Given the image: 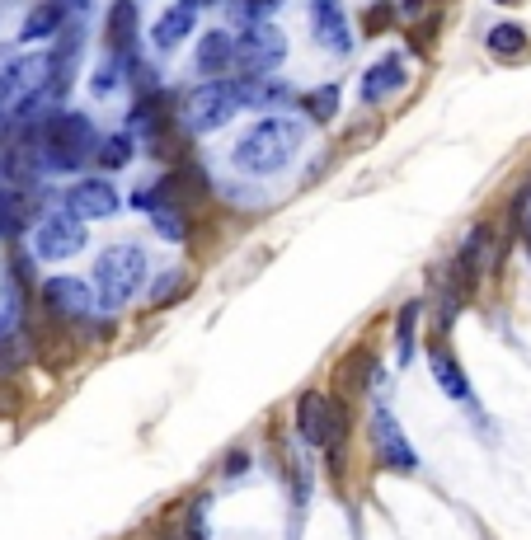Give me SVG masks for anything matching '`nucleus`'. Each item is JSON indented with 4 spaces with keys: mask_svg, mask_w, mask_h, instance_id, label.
<instances>
[{
    "mask_svg": "<svg viewBox=\"0 0 531 540\" xmlns=\"http://www.w3.org/2000/svg\"><path fill=\"white\" fill-rule=\"evenodd\" d=\"M372 447H376V461L395 470V475H414L419 470V451L409 447L405 428L395 423L391 409H376L372 414Z\"/></svg>",
    "mask_w": 531,
    "mask_h": 540,
    "instance_id": "obj_8",
    "label": "nucleus"
},
{
    "mask_svg": "<svg viewBox=\"0 0 531 540\" xmlns=\"http://www.w3.org/2000/svg\"><path fill=\"white\" fill-rule=\"evenodd\" d=\"M311 33L315 43L325 47V52H334V57H348L353 52V33H348V10L339 5V0H311Z\"/></svg>",
    "mask_w": 531,
    "mask_h": 540,
    "instance_id": "obj_11",
    "label": "nucleus"
},
{
    "mask_svg": "<svg viewBox=\"0 0 531 540\" xmlns=\"http://www.w3.org/2000/svg\"><path fill=\"white\" fill-rule=\"evenodd\" d=\"M146 287V254L137 245H113L94 263V306L123 310Z\"/></svg>",
    "mask_w": 531,
    "mask_h": 540,
    "instance_id": "obj_4",
    "label": "nucleus"
},
{
    "mask_svg": "<svg viewBox=\"0 0 531 540\" xmlns=\"http://www.w3.org/2000/svg\"><path fill=\"white\" fill-rule=\"evenodd\" d=\"M419 301H405L400 315H395V353L400 362H414V329H419Z\"/></svg>",
    "mask_w": 531,
    "mask_h": 540,
    "instance_id": "obj_19",
    "label": "nucleus"
},
{
    "mask_svg": "<svg viewBox=\"0 0 531 540\" xmlns=\"http://www.w3.org/2000/svg\"><path fill=\"white\" fill-rule=\"evenodd\" d=\"M151 226H156L165 240H184L188 235V221H184V207H174V202H151Z\"/></svg>",
    "mask_w": 531,
    "mask_h": 540,
    "instance_id": "obj_20",
    "label": "nucleus"
},
{
    "mask_svg": "<svg viewBox=\"0 0 531 540\" xmlns=\"http://www.w3.org/2000/svg\"><path fill=\"white\" fill-rule=\"evenodd\" d=\"M386 19H391V10H386V5H376V10H372V33L391 29V24H386Z\"/></svg>",
    "mask_w": 531,
    "mask_h": 540,
    "instance_id": "obj_27",
    "label": "nucleus"
},
{
    "mask_svg": "<svg viewBox=\"0 0 531 540\" xmlns=\"http://www.w3.org/2000/svg\"><path fill=\"white\" fill-rule=\"evenodd\" d=\"M66 212L80 216V221H104V216L123 212V198H118V188L109 179H80L66 193Z\"/></svg>",
    "mask_w": 531,
    "mask_h": 540,
    "instance_id": "obj_10",
    "label": "nucleus"
},
{
    "mask_svg": "<svg viewBox=\"0 0 531 540\" xmlns=\"http://www.w3.org/2000/svg\"><path fill=\"white\" fill-rule=\"evenodd\" d=\"M38 151H43V170H80L94 151H99V132L85 113H52L38 137Z\"/></svg>",
    "mask_w": 531,
    "mask_h": 540,
    "instance_id": "obj_3",
    "label": "nucleus"
},
{
    "mask_svg": "<svg viewBox=\"0 0 531 540\" xmlns=\"http://www.w3.org/2000/svg\"><path fill=\"white\" fill-rule=\"evenodd\" d=\"M193 66H198V76H207V80H226L235 71V33L231 29L203 33V43L193 52Z\"/></svg>",
    "mask_w": 531,
    "mask_h": 540,
    "instance_id": "obj_13",
    "label": "nucleus"
},
{
    "mask_svg": "<svg viewBox=\"0 0 531 540\" xmlns=\"http://www.w3.org/2000/svg\"><path fill=\"white\" fill-rule=\"evenodd\" d=\"M33 357V348L19 334H10V339H0V371H19L24 362Z\"/></svg>",
    "mask_w": 531,
    "mask_h": 540,
    "instance_id": "obj_24",
    "label": "nucleus"
},
{
    "mask_svg": "<svg viewBox=\"0 0 531 540\" xmlns=\"http://www.w3.org/2000/svg\"><path fill=\"white\" fill-rule=\"evenodd\" d=\"M301 151V123L297 118H259V123L235 141V170L254 174V179H268L292 165V155Z\"/></svg>",
    "mask_w": 531,
    "mask_h": 540,
    "instance_id": "obj_1",
    "label": "nucleus"
},
{
    "mask_svg": "<svg viewBox=\"0 0 531 540\" xmlns=\"http://www.w3.org/2000/svg\"><path fill=\"white\" fill-rule=\"evenodd\" d=\"M522 240H527V254H531V207L522 212Z\"/></svg>",
    "mask_w": 531,
    "mask_h": 540,
    "instance_id": "obj_30",
    "label": "nucleus"
},
{
    "mask_svg": "<svg viewBox=\"0 0 531 540\" xmlns=\"http://www.w3.org/2000/svg\"><path fill=\"white\" fill-rule=\"evenodd\" d=\"M38 226V202L24 184H5L0 188V235L5 240H19L24 231Z\"/></svg>",
    "mask_w": 531,
    "mask_h": 540,
    "instance_id": "obj_12",
    "label": "nucleus"
},
{
    "mask_svg": "<svg viewBox=\"0 0 531 540\" xmlns=\"http://www.w3.org/2000/svg\"><path fill=\"white\" fill-rule=\"evenodd\" d=\"M193 24H198V0H179V5H170V10L151 24V43H156L160 52H170V47H179L188 33H193Z\"/></svg>",
    "mask_w": 531,
    "mask_h": 540,
    "instance_id": "obj_15",
    "label": "nucleus"
},
{
    "mask_svg": "<svg viewBox=\"0 0 531 540\" xmlns=\"http://www.w3.org/2000/svg\"><path fill=\"white\" fill-rule=\"evenodd\" d=\"M240 108H245V80H203L184 94L179 127H184V137H207L231 123Z\"/></svg>",
    "mask_w": 531,
    "mask_h": 540,
    "instance_id": "obj_2",
    "label": "nucleus"
},
{
    "mask_svg": "<svg viewBox=\"0 0 531 540\" xmlns=\"http://www.w3.org/2000/svg\"><path fill=\"white\" fill-rule=\"evenodd\" d=\"M428 367H433V376H438V386L447 390V400H456L461 409H475V390H470L466 371H461V362H456L442 343H433V353H428Z\"/></svg>",
    "mask_w": 531,
    "mask_h": 540,
    "instance_id": "obj_16",
    "label": "nucleus"
},
{
    "mask_svg": "<svg viewBox=\"0 0 531 540\" xmlns=\"http://www.w3.org/2000/svg\"><path fill=\"white\" fill-rule=\"evenodd\" d=\"M156 540H188V536H179V531H174V526H165V531H160Z\"/></svg>",
    "mask_w": 531,
    "mask_h": 540,
    "instance_id": "obj_32",
    "label": "nucleus"
},
{
    "mask_svg": "<svg viewBox=\"0 0 531 540\" xmlns=\"http://www.w3.org/2000/svg\"><path fill=\"white\" fill-rule=\"evenodd\" d=\"M94 160H99L104 170H123L127 160H132V137H127V132H113L109 141H99V151H94Z\"/></svg>",
    "mask_w": 531,
    "mask_h": 540,
    "instance_id": "obj_21",
    "label": "nucleus"
},
{
    "mask_svg": "<svg viewBox=\"0 0 531 540\" xmlns=\"http://www.w3.org/2000/svg\"><path fill=\"white\" fill-rule=\"evenodd\" d=\"M245 470V451H235V456H226V475H240Z\"/></svg>",
    "mask_w": 531,
    "mask_h": 540,
    "instance_id": "obj_28",
    "label": "nucleus"
},
{
    "mask_svg": "<svg viewBox=\"0 0 531 540\" xmlns=\"http://www.w3.org/2000/svg\"><path fill=\"white\" fill-rule=\"evenodd\" d=\"M66 29V10L57 5V0H38L29 10V19H24V29H19V38L24 43H43V38H57V33Z\"/></svg>",
    "mask_w": 531,
    "mask_h": 540,
    "instance_id": "obj_17",
    "label": "nucleus"
},
{
    "mask_svg": "<svg viewBox=\"0 0 531 540\" xmlns=\"http://www.w3.org/2000/svg\"><path fill=\"white\" fill-rule=\"evenodd\" d=\"M282 0H231V10L240 24H254V19H268V10H278Z\"/></svg>",
    "mask_w": 531,
    "mask_h": 540,
    "instance_id": "obj_25",
    "label": "nucleus"
},
{
    "mask_svg": "<svg viewBox=\"0 0 531 540\" xmlns=\"http://www.w3.org/2000/svg\"><path fill=\"white\" fill-rule=\"evenodd\" d=\"M80 249H85V221L80 216H71L66 207L38 216V226H33V254L38 259H71Z\"/></svg>",
    "mask_w": 531,
    "mask_h": 540,
    "instance_id": "obj_7",
    "label": "nucleus"
},
{
    "mask_svg": "<svg viewBox=\"0 0 531 540\" xmlns=\"http://www.w3.org/2000/svg\"><path fill=\"white\" fill-rule=\"evenodd\" d=\"M292 418H297V437L315 451H329L339 442V432H344V418H339L334 400L320 395V390H306L297 400V409H292Z\"/></svg>",
    "mask_w": 531,
    "mask_h": 540,
    "instance_id": "obj_6",
    "label": "nucleus"
},
{
    "mask_svg": "<svg viewBox=\"0 0 531 540\" xmlns=\"http://www.w3.org/2000/svg\"><path fill=\"white\" fill-rule=\"evenodd\" d=\"M184 282H188V273H165V278H156V287H151V306H170V301H179L184 296Z\"/></svg>",
    "mask_w": 531,
    "mask_h": 540,
    "instance_id": "obj_23",
    "label": "nucleus"
},
{
    "mask_svg": "<svg viewBox=\"0 0 531 540\" xmlns=\"http://www.w3.org/2000/svg\"><path fill=\"white\" fill-rule=\"evenodd\" d=\"M395 5H400L405 15H419V5H423V0H395Z\"/></svg>",
    "mask_w": 531,
    "mask_h": 540,
    "instance_id": "obj_31",
    "label": "nucleus"
},
{
    "mask_svg": "<svg viewBox=\"0 0 531 540\" xmlns=\"http://www.w3.org/2000/svg\"><path fill=\"white\" fill-rule=\"evenodd\" d=\"M57 5H62V10H76V15H85V10H90V0H57Z\"/></svg>",
    "mask_w": 531,
    "mask_h": 540,
    "instance_id": "obj_29",
    "label": "nucleus"
},
{
    "mask_svg": "<svg viewBox=\"0 0 531 540\" xmlns=\"http://www.w3.org/2000/svg\"><path fill=\"white\" fill-rule=\"evenodd\" d=\"M15 310H0V339H10V334H15Z\"/></svg>",
    "mask_w": 531,
    "mask_h": 540,
    "instance_id": "obj_26",
    "label": "nucleus"
},
{
    "mask_svg": "<svg viewBox=\"0 0 531 540\" xmlns=\"http://www.w3.org/2000/svg\"><path fill=\"white\" fill-rule=\"evenodd\" d=\"M282 57H287V38H282V29L278 24H268V19L245 24V33L235 38V76L240 80L278 71Z\"/></svg>",
    "mask_w": 531,
    "mask_h": 540,
    "instance_id": "obj_5",
    "label": "nucleus"
},
{
    "mask_svg": "<svg viewBox=\"0 0 531 540\" xmlns=\"http://www.w3.org/2000/svg\"><path fill=\"white\" fill-rule=\"evenodd\" d=\"M43 306L52 320H71L80 324L94 310V287L80 278H47L43 282Z\"/></svg>",
    "mask_w": 531,
    "mask_h": 540,
    "instance_id": "obj_9",
    "label": "nucleus"
},
{
    "mask_svg": "<svg viewBox=\"0 0 531 540\" xmlns=\"http://www.w3.org/2000/svg\"><path fill=\"white\" fill-rule=\"evenodd\" d=\"M301 108H306V118H315V123H329L334 113H339V90L334 85H325V90H315L301 99Z\"/></svg>",
    "mask_w": 531,
    "mask_h": 540,
    "instance_id": "obj_22",
    "label": "nucleus"
},
{
    "mask_svg": "<svg viewBox=\"0 0 531 540\" xmlns=\"http://www.w3.org/2000/svg\"><path fill=\"white\" fill-rule=\"evenodd\" d=\"M409 85V66L405 57H386V62H376L367 76H362V104H381V99H391Z\"/></svg>",
    "mask_w": 531,
    "mask_h": 540,
    "instance_id": "obj_14",
    "label": "nucleus"
},
{
    "mask_svg": "<svg viewBox=\"0 0 531 540\" xmlns=\"http://www.w3.org/2000/svg\"><path fill=\"white\" fill-rule=\"evenodd\" d=\"M485 43L494 57H522V52H527V29L508 19V24H494V29H489Z\"/></svg>",
    "mask_w": 531,
    "mask_h": 540,
    "instance_id": "obj_18",
    "label": "nucleus"
}]
</instances>
